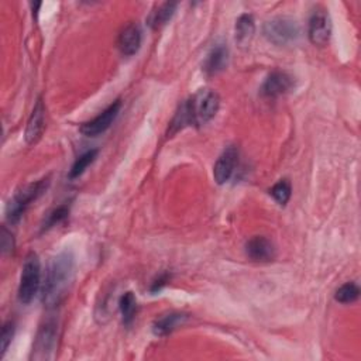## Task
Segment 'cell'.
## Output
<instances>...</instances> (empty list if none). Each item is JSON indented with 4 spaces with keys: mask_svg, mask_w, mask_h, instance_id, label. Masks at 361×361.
Masks as SVG:
<instances>
[{
    "mask_svg": "<svg viewBox=\"0 0 361 361\" xmlns=\"http://www.w3.org/2000/svg\"><path fill=\"white\" fill-rule=\"evenodd\" d=\"M75 278V257L66 250L55 256L47 270L43 285V304L48 309L56 308L63 302Z\"/></svg>",
    "mask_w": 361,
    "mask_h": 361,
    "instance_id": "6da1fadb",
    "label": "cell"
},
{
    "mask_svg": "<svg viewBox=\"0 0 361 361\" xmlns=\"http://www.w3.org/2000/svg\"><path fill=\"white\" fill-rule=\"evenodd\" d=\"M220 106V98L215 91L201 89L188 102L184 103L176 114L178 129L195 125L203 126L216 116Z\"/></svg>",
    "mask_w": 361,
    "mask_h": 361,
    "instance_id": "7a4b0ae2",
    "label": "cell"
},
{
    "mask_svg": "<svg viewBox=\"0 0 361 361\" xmlns=\"http://www.w3.org/2000/svg\"><path fill=\"white\" fill-rule=\"evenodd\" d=\"M48 185H49V179L44 178V179L37 180V183L30 184V185L24 187L23 190H20L8 205V209H6L8 220L12 224L19 223L20 219L23 217V215L26 213V210L29 209V206L47 191Z\"/></svg>",
    "mask_w": 361,
    "mask_h": 361,
    "instance_id": "3957f363",
    "label": "cell"
},
{
    "mask_svg": "<svg viewBox=\"0 0 361 361\" xmlns=\"http://www.w3.org/2000/svg\"><path fill=\"white\" fill-rule=\"evenodd\" d=\"M41 285V263L36 253H30L23 266V272L19 285V300L23 305H29L36 298Z\"/></svg>",
    "mask_w": 361,
    "mask_h": 361,
    "instance_id": "277c9868",
    "label": "cell"
},
{
    "mask_svg": "<svg viewBox=\"0 0 361 361\" xmlns=\"http://www.w3.org/2000/svg\"><path fill=\"white\" fill-rule=\"evenodd\" d=\"M263 33L266 38L275 45H289L296 43L300 37V27L296 20L286 16H278L264 24Z\"/></svg>",
    "mask_w": 361,
    "mask_h": 361,
    "instance_id": "5b68a950",
    "label": "cell"
},
{
    "mask_svg": "<svg viewBox=\"0 0 361 361\" xmlns=\"http://www.w3.org/2000/svg\"><path fill=\"white\" fill-rule=\"evenodd\" d=\"M58 347V323L54 319L45 321L36 336L31 360L37 361H47L55 357Z\"/></svg>",
    "mask_w": 361,
    "mask_h": 361,
    "instance_id": "8992f818",
    "label": "cell"
},
{
    "mask_svg": "<svg viewBox=\"0 0 361 361\" xmlns=\"http://www.w3.org/2000/svg\"><path fill=\"white\" fill-rule=\"evenodd\" d=\"M122 109V100H114L109 107H106L100 114H98L95 118L89 120V122L84 123L81 126V133L88 137H95L102 133H105L118 116V112Z\"/></svg>",
    "mask_w": 361,
    "mask_h": 361,
    "instance_id": "52a82bcc",
    "label": "cell"
},
{
    "mask_svg": "<svg viewBox=\"0 0 361 361\" xmlns=\"http://www.w3.org/2000/svg\"><path fill=\"white\" fill-rule=\"evenodd\" d=\"M308 36L314 45L325 47L332 36V22L329 13L323 9H318L312 13L308 24Z\"/></svg>",
    "mask_w": 361,
    "mask_h": 361,
    "instance_id": "ba28073f",
    "label": "cell"
},
{
    "mask_svg": "<svg viewBox=\"0 0 361 361\" xmlns=\"http://www.w3.org/2000/svg\"><path fill=\"white\" fill-rule=\"evenodd\" d=\"M246 254L252 261L270 263L277 257V249L271 240L264 236H256L250 238L246 245Z\"/></svg>",
    "mask_w": 361,
    "mask_h": 361,
    "instance_id": "9c48e42d",
    "label": "cell"
},
{
    "mask_svg": "<svg viewBox=\"0 0 361 361\" xmlns=\"http://www.w3.org/2000/svg\"><path fill=\"white\" fill-rule=\"evenodd\" d=\"M293 88V79L291 75L282 71H274L267 77L261 86V95L268 99H277L286 95Z\"/></svg>",
    "mask_w": 361,
    "mask_h": 361,
    "instance_id": "30bf717a",
    "label": "cell"
},
{
    "mask_svg": "<svg viewBox=\"0 0 361 361\" xmlns=\"http://www.w3.org/2000/svg\"><path fill=\"white\" fill-rule=\"evenodd\" d=\"M238 161V151L236 147H227L217 158L213 167V178L219 185L226 184L231 178Z\"/></svg>",
    "mask_w": 361,
    "mask_h": 361,
    "instance_id": "8fae6325",
    "label": "cell"
},
{
    "mask_svg": "<svg viewBox=\"0 0 361 361\" xmlns=\"http://www.w3.org/2000/svg\"><path fill=\"white\" fill-rule=\"evenodd\" d=\"M141 40H143V31L140 26L137 23H130L122 30V33H120L117 45L120 52L123 55L132 56L140 49Z\"/></svg>",
    "mask_w": 361,
    "mask_h": 361,
    "instance_id": "7c38bea8",
    "label": "cell"
},
{
    "mask_svg": "<svg viewBox=\"0 0 361 361\" xmlns=\"http://www.w3.org/2000/svg\"><path fill=\"white\" fill-rule=\"evenodd\" d=\"M45 129V107L41 99L36 103L33 113L30 116V120L26 129V141L27 144H36L40 137L43 136V132Z\"/></svg>",
    "mask_w": 361,
    "mask_h": 361,
    "instance_id": "4fadbf2b",
    "label": "cell"
},
{
    "mask_svg": "<svg viewBox=\"0 0 361 361\" xmlns=\"http://www.w3.org/2000/svg\"><path fill=\"white\" fill-rule=\"evenodd\" d=\"M227 64H229V49L223 44H217L208 54L203 63V71L208 77H215L222 71H224Z\"/></svg>",
    "mask_w": 361,
    "mask_h": 361,
    "instance_id": "5bb4252c",
    "label": "cell"
},
{
    "mask_svg": "<svg viewBox=\"0 0 361 361\" xmlns=\"http://www.w3.org/2000/svg\"><path fill=\"white\" fill-rule=\"evenodd\" d=\"M188 319L187 314H180V312H171L167 314L161 318H158L154 323H153V333L155 336H168L169 333H172L175 329H178L179 326H183Z\"/></svg>",
    "mask_w": 361,
    "mask_h": 361,
    "instance_id": "9a60e30c",
    "label": "cell"
},
{
    "mask_svg": "<svg viewBox=\"0 0 361 361\" xmlns=\"http://www.w3.org/2000/svg\"><path fill=\"white\" fill-rule=\"evenodd\" d=\"M236 43L240 47H247L256 33V22L252 15H242L236 22Z\"/></svg>",
    "mask_w": 361,
    "mask_h": 361,
    "instance_id": "2e32d148",
    "label": "cell"
},
{
    "mask_svg": "<svg viewBox=\"0 0 361 361\" xmlns=\"http://www.w3.org/2000/svg\"><path fill=\"white\" fill-rule=\"evenodd\" d=\"M176 12V3L167 2L160 5L148 17V24L153 30H160L164 27L175 15Z\"/></svg>",
    "mask_w": 361,
    "mask_h": 361,
    "instance_id": "e0dca14e",
    "label": "cell"
},
{
    "mask_svg": "<svg viewBox=\"0 0 361 361\" xmlns=\"http://www.w3.org/2000/svg\"><path fill=\"white\" fill-rule=\"evenodd\" d=\"M120 312H122V319L126 326H130L136 318L137 314V299L133 292H126L120 298L118 302Z\"/></svg>",
    "mask_w": 361,
    "mask_h": 361,
    "instance_id": "ac0fdd59",
    "label": "cell"
},
{
    "mask_svg": "<svg viewBox=\"0 0 361 361\" xmlns=\"http://www.w3.org/2000/svg\"><path fill=\"white\" fill-rule=\"evenodd\" d=\"M360 296V288L355 282H346L344 285H341L336 293H335V299L340 304H354L355 300Z\"/></svg>",
    "mask_w": 361,
    "mask_h": 361,
    "instance_id": "d6986e66",
    "label": "cell"
},
{
    "mask_svg": "<svg viewBox=\"0 0 361 361\" xmlns=\"http://www.w3.org/2000/svg\"><path fill=\"white\" fill-rule=\"evenodd\" d=\"M96 157H98V150H89L85 154H82L81 157H78L75 164L72 165V169L70 172V178L75 179V178L81 176L85 172V169L96 160Z\"/></svg>",
    "mask_w": 361,
    "mask_h": 361,
    "instance_id": "ffe728a7",
    "label": "cell"
},
{
    "mask_svg": "<svg viewBox=\"0 0 361 361\" xmlns=\"http://www.w3.org/2000/svg\"><path fill=\"white\" fill-rule=\"evenodd\" d=\"M272 198L278 202V205L285 206L288 203V201L291 199V194H292V188H291V183L288 179H281L279 183H277L271 192Z\"/></svg>",
    "mask_w": 361,
    "mask_h": 361,
    "instance_id": "44dd1931",
    "label": "cell"
},
{
    "mask_svg": "<svg viewBox=\"0 0 361 361\" xmlns=\"http://www.w3.org/2000/svg\"><path fill=\"white\" fill-rule=\"evenodd\" d=\"M70 215V205H61L58 206L56 209H54L51 213H48L44 224H43V230H48L59 223H63Z\"/></svg>",
    "mask_w": 361,
    "mask_h": 361,
    "instance_id": "7402d4cb",
    "label": "cell"
},
{
    "mask_svg": "<svg viewBox=\"0 0 361 361\" xmlns=\"http://www.w3.org/2000/svg\"><path fill=\"white\" fill-rule=\"evenodd\" d=\"M13 336H15V323L13 322H6L3 325V329H2V357L5 355V353L8 351L9 346L12 344Z\"/></svg>",
    "mask_w": 361,
    "mask_h": 361,
    "instance_id": "603a6c76",
    "label": "cell"
},
{
    "mask_svg": "<svg viewBox=\"0 0 361 361\" xmlns=\"http://www.w3.org/2000/svg\"><path fill=\"white\" fill-rule=\"evenodd\" d=\"M13 247H15V240L12 233L6 227H2V253L9 254L13 252Z\"/></svg>",
    "mask_w": 361,
    "mask_h": 361,
    "instance_id": "cb8c5ba5",
    "label": "cell"
},
{
    "mask_svg": "<svg viewBox=\"0 0 361 361\" xmlns=\"http://www.w3.org/2000/svg\"><path fill=\"white\" fill-rule=\"evenodd\" d=\"M169 279H171V275L168 274V272H164V274H161V275H158L154 281H153V284H151V288H150V291L153 292V293H157V292H160L168 282H169Z\"/></svg>",
    "mask_w": 361,
    "mask_h": 361,
    "instance_id": "d4e9b609",
    "label": "cell"
}]
</instances>
